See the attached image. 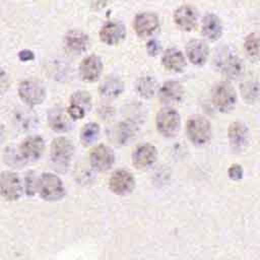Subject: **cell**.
Masks as SVG:
<instances>
[{
	"instance_id": "6da1fadb",
	"label": "cell",
	"mask_w": 260,
	"mask_h": 260,
	"mask_svg": "<svg viewBox=\"0 0 260 260\" xmlns=\"http://www.w3.org/2000/svg\"><path fill=\"white\" fill-rule=\"evenodd\" d=\"M74 154V145L71 140L66 137H57L51 143L50 159L53 169L59 173L64 174L68 170Z\"/></svg>"
},
{
	"instance_id": "7a4b0ae2",
	"label": "cell",
	"mask_w": 260,
	"mask_h": 260,
	"mask_svg": "<svg viewBox=\"0 0 260 260\" xmlns=\"http://www.w3.org/2000/svg\"><path fill=\"white\" fill-rule=\"evenodd\" d=\"M65 187L62 180L54 173H44L39 177L38 194L48 202H56L65 196Z\"/></svg>"
},
{
	"instance_id": "3957f363",
	"label": "cell",
	"mask_w": 260,
	"mask_h": 260,
	"mask_svg": "<svg viewBox=\"0 0 260 260\" xmlns=\"http://www.w3.org/2000/svg\"><path fill=\"white\" fill-rule=\"evenodd\" d=\"M18 95L26 106H38L46 99V88L39 79L27 78L19 83Z\"/></svg>"
},
{
	"instance_id": "277c9868",
	"label": "cell",
	"mask_w": 260,
	"mask_h": 260,
	"mask_svg": "<svg viewBox=\"0 0 260 260\" xmlns=\"http://www.w3.org/2000/svg\"><path fill=\"white\" fill-rule=\"evenodd\" d=\"M155 124L157 131L162 136L167 138L174 137L180 129V115L175 109L165 107L157 112Z\"/></svg>"
},
{
	"instance_id": "5b68a950",
	"label": "cell",
	"mask_w": 260,
	"mask_h": 260,
	"mask_svg": "<svg viewBox=\"0 0 260 260\" xmlns=\"http://www.w3.org/2000/svg\"><path fill=\"white\" fill-rule=\"evenodd\" d=\"M24 192L23 185L17 173L4 171L0 173V196L7 201H16Z\"/></svg>"
},
{
	"instance_id": "8992f818",
	"label": "cell",
	"mask_w": 260,
	"mask_h": 260,
	"mask_svg": "<svg viewBox=\"0 0 260 260\" xmlns=\"http://www.w3.org/2000/svg\"><path fill=\"white\" fill-rule=\"evenodd\" d=\"M186 134L195 145H204L211 138V125L204 117H193L187 121Z\"/></svg>"
},
{
	"instance_id": "52a82bcc",
	"label": "cell",
	"mask_w": 260,
	"mask_h": 260,
	"mask_svg": "<svg viewBox=\"0 0 260 260\" xmlns=\"http://www.w3.org/2000/svg\"><path fill=\"white\" fill-rule=\"evenodd\" d=\"M211 100L216 110L226 113L235 108L237 103V93L231 83L220 82L213 88Z\"/></svg>"
},
{
	"instance_id": "ba28073f",
	"label": "cell",
	"mask_w": 260,
	"mask_h": 260,
	"mask_svg": "<svg viewBox=\"0 0 260 260\" xmlns=\"http://www.w3.org/2000/svg\"><path fill=\"white\" fill-rule=\"evenodd\" d=\"M136 185L133 174L126 169H117L109 179L110 190L118 196H127L134 190Z\"/></svg>"
},
{
	"instance_id": "9c48e42d",
	"label": "cell",
	"mask_w": 260,
	"mask_h": 260,
	"mask_svg": "<svg viewBox=\"0 0 260 260\" xmlns=\"http://www.w3.org/2000/svg\"><path fill=\"white\" fill-rule=\"evenodd\" d=\"M45 151V141L40 135H30L22 140L18 146V152L22 160L34 162L41 158Z\"/></svg>"
},
{
	"instance_id": "30bf717a",
	"label": "cell",
	"mask_w": 260,
	"mask_h": 260,
	"mask_svg": "<svg viewBox=\"0 0 260 260\" xmlns=\"http://www.w3.org/2000/svg\"><path fill=\"white\" fill-rule=\"evenodd\" d=\"M89 162L93 170L98 172H107L115 162V153L110 146L106 144H98L93 146L89 152Z\"/></svg>"
},
{
	"instance_id": "8fae6325",
	"label": "cell",
	"mask_w": 260,
	"mask_h": 260,
	"mask_svg": "<svg viewBox=\"0 0 260 260\" xmlns=\"http://www.w3.org/2000/svg\"><path fill=\"white\" fill-rule=\"evenodd\" d=\"M226 49L222 50L219 55L216 56V65L228 77L237 78L244 70L243 63L237 54Z\"/></svg>"
},
{
	"instance_id": "7c38bea8",
	"label": "cell",
	"mask_w": 260,
	"mask_h": 260,
	"mask_svg": "<svg viewBox=\"0 0 260 260\" xmlns=\"http://www.w3.org/2000/svg\"><path fill=\"white\" fill-rule=\"evenodd\" d=\"M157 159V150L151 143H141L132 152L131 160L135 169L144 171L154 165Z\"/></svg>"
},
{
	"instance_id": "4fadbf2b",
	"label": "cell",
	"mask_w": 260,
	"mask_h": 260,
	"mask_svg": "<svg viewBox=\"0 0 260 260\" xmlns=\"http://www.w3.org/2000/svg\"><path fill=\"white\" fill-rule=\"evenodd\" d=\"M91 95L85 90H78L71 94L67 113L72 120H80L90 111Z\"/></svg>"
},
{
	"instance_id": "5bb4252c",
	"label": "cell",
	"mask_w": 260,
	"mask_h": 260,
	"mask_svg": "<svg viewBox=\"0 0 260 260\" xmlns=\"http://www.w3.org/2000/svg\"><path fill=\"white\" fill-rule=\"evenodd\" d=\"M228 136L230 145L235 152H242L246 149L249 141V131L243 122H233L229 127Z\"/></svg>"
},
{
	"instance_id": "9a60e30c",
	"label": "cell",
	"mask_w": 260,
	"mask_h": 260,
	"mask_svg": "<svg viewBox=\"0 0 260 260\" xmlns=\"http://www.w3.org/2000/svg\"><path fill=\"white\" fill-rule=\"evenodd\" d=\"M103 72L102 59L94 54L85 57L79 65V75L83 81L94 82Z\"/></svg>"
},
{
	"instance_id": "2e32d148",
	"label": "cell",
	"mask_w": 260,
	"mask_h": 260,
	"mask_svg": "<svg viewBox=\"0 0 260 260\" xmlns=\"http://www.w3.org/2000/svg\"><path fill=\"white\" fill-rule=\"evenodd\" d=\"M100 40L110 46L117 45L126 37V27L120 21H108L100 29Z\"/></svg>"
},
{
	"instance_id": "e0dca14e",
	"label": "cell",
	"mask_w": 260,
	"mask_h": 260,
	"mask_svg": "<svg viewBox=\"0 0 260 260\" xmlns=\"http://www.w3.org/2000/svg\"><path fill=\"white\" fill-rule=\"evenodd\" d=\"M158 17L153 12H141L134 18L133 27L135 32L141 37H148L152 35L158 27Z\"/></svg>"
},
{
	"instance_id": "ac0fdd59",
	"label": "cell",
	"mask_w": 260,
	"mask_h": 260,
	"mask_svg": "<svg viewBox=\"0 0 260 260\" xmlns=\"http://www.w3.org/2000/svg\"><path fill=\"white\" fill-rule=\"evenodd\" d=\"M197 11L191 5H182L174 13V21L179 28L190 31L197 26Z\"/></svg>"
},
{
	"instance_id": "d6986e66",
	"label": "cell",
	"mask_w": 260,
	"mask_h": 260,
	"mask_svg": "<svg viewBox=\"0 0 260 260\" xmlns=\"http://www.w3.org/2000/svg\"><path fill=\"white\" fill-rule=\"evenodd\" d=\"M184 95V88L181 83L175 80L166 81L158 89V99L165 105L179 103Z\"/></svg>"
},
{
	"instance_id": "ffe728a7",
	"label": "cell",
	"mask_w": 260,
	"mask_h": 260,
	"mask_svg": "<svg viewBox=\"0 0 260 260\" xmlns=\"http://www.w3.org/2000/svg\"><path fill=\"white\" fill-rule=\"evenodd\" d=\"M186 55L188 60L197 66L203 65L209 55V48L204 41L201 40H191L186 45Z\"/></svg>"
},
{
	"instance_id": "44dd1931",
	"label": "cell",
	"mask_w": 260,
	"mask_h": 260,
	"mask_svg": "<svg viewBox=\"0 0 260 260\" xmlns=\"http://www.w3.org/2000/svg\"><path fill=\"white\" fill-rule=\"evenodd\" d=\"M69 115L62 107L56 106L48 112V123L50 128L58 133L67 132L71 127Z\"/></svg>"
},
{
	"instance_id": "7402d4cb",
	"label": "cell",
	"mask_w": 260,
	"mask_h": 260,
	"mask_svg": "<svg viewBox=\"0 0 260 260\" xmlns=\"http://www.w3.org/2000/svg\"><path fill=\"white\" fill-rule=\"evenodd\" d=\"M64 44L66 49L71 53L80 54L87 50L89 46V38L82 30L71 29L65 35Z\"/></svg>"
},
{
	"instance_id": "603a6c76",
	"label": "cell",
	"mask_w": 260,
	"mask_h": 260,
	"mask_svg": "<svg viewBox=\"0 0 260 260\" xmlns=\"http://www.w3.org/2000/svg\"><path fill=\"white\" fill-rule=\"evenodd\" d=\"M201 30L206 39L210 41L218 40L222 35V24L218 16L214 13L205 14L202 19Z\"/></svg>"
},
{
	"instance_id": "cb8c5ba5",
	"label": "cell",
	"mask_w": 260,
	"mask_h": 260,
	"mask_svg": "<svg viewBox=\"0 0 260 260\" xmlns=\"http://www.w3.org/2000/svg\"><path fill=\"white\" fill-rule=\"evenodd\" d=\"M161 63L164 67L169 71L181 72L186 66V59L180 50L176 48H170L164 53Z\"/></svg>"
},
{
	"instance_id": "d4e9b609",
	"label": "cell",
	"mask_w": 260,
	"mask_h": 260,
	"mask_svg": "<svg viewBox=\"0 0 260 260\" xmlns=\"http://www.w3.org/2000/svg\"><path fill=\"white\" fill-rule=\"evenodd\" d=\"M124 90L123 81L116 76H107L99 86V92L106 99H115Z\"/></svg>"
},
{
	"instance_id": "484cf974",
	"label": "cell",
	"mask_w": 260,
	"mask_h": 260,
	"mask_svg": "<svg viewBox=\"0 0 260 260\" xmlns=\"http://www.w3.org/2000/svg\"><path fill=\"white\" fill-rule=\"evenodd\" d=\"M100 135V126L96 123L90 122L83 125L80 130V142L83 146H91L98 140Z\"/></svg>"
},
{
	"instance_id": "4316f807",
	"label": "cell",
	"mask_w": 260,
	"mask_h": 260,
	"mask_svg": "<svg viewBox=\"0 0 260 260\" xmlns=\"http://www.w3.org/2000/svg\"><path fill=\"white\" fill-rule=\"evenodd\" d=\"M135 87L140 96L144 99H151L155 93L157 84L153 77L143 76L137 79Z\"/></svg>"
},
{
	"instance_id": "83f0119b",
	"label": "cell",
	"mask_w": 260,
	"mask_h": 260,
	"mask_svg": "<svg viewBox=\"0 0 260 260\" xmlns=\"http://www.w3.org/2000/svg\"><path fill=\"white\" fill-rule=\"evenodd\" d=\"M136 131H137L136 124L132 120L122 121L119 124L118 130H117V141L120 144L127 143L135 135Z\"/></svg>"
},
{
	"instance_id": "f1b7e54d",
	"label": "cell",
	"mask_w": 260,
	"mask_h": 260,
	"mask_svg": "<svg viewBox=\"0 0 260 260\" xmlns=\"http://www.w3.org/2000/svg\"><path fill=\"white\" fill-rule=\"evenodd\" d=\"M244 48L250 57H260V34L251 32L244 41Z\"/></svg>"
},
{
	"instance_id": "f546056e",
	"label": "cell",
	"mask_w": 260,
	"mask_h": 260,
	"mask_svg": "<svg viewBox=\"0 0 260 260\" xmlns=\"http://www.w3.org/2000/svg\"><path fill=\"white\" fill-rule=\"evenodd\" d=\"M38 181L39 177L34 171H29L25 174L23 189L27 196H34L36 193H38Z\"/></svg>"
},
{
	"instance_id": "4dcf8cb0",
	"label": "cell",
	"mask_w": 260,
	"mask_h": 260,
	"mask_svg": "<svg viewBox=\"0 0 260 260\" xmlns=\"http://www.w3.org/2000/svg\"><path fill=\"white\" fill-rule=\"evenodd\" d=\"M5 161L8 166L13 167V168H20L25 165V162L22 160V158L19 155L18 149H15L11 146L6 148Z\"/></svg>"
},
{
	"instance_id": "1f68e13d",
	"label": "cell",
	"mask_w": 260,
	"mask_h": 260,
	"mask_svg": "<svg viewBox=\"0 0 260 260\" xmlns=\"http://www.w3.org/2000/svg\"><path fill=\"white\" fill-rule=\"evenodd\" d=\"M9 77L5 70L0 67V94H3L9 88Z\"/></svg>"
},
{
	"instance_id": "d6a6232c",
	"label": "cell",
	"mask_w": 260,
	"mask_h": 260,
	"mask_svg": "<svg viewBox=\"0 0 260 260\" xmlns=\"http://www.w3.org/2000/svg\"><path fill=\"white\" fill-rule=\"evenodd\" d=\"M229 176L232 180H241L243 176V169L239 165H232L229 169Z\"/></svg>"
},
{
	"instance_id": "836d02e7",
	"label": "cell",
	"mask_w": 260,
	"mask_h": 260,
	"mask_svg": "<svg viewBox=\"0 0 260 260\" xmlns=\"http://www.w3.org/2000/svg\"><path fill=\"white\" fill-rule=\"evenodd\" d=\"M146 50L148 55L154 57L160 52V45L156 40H150L146 44Z\"/></svg>"
},
{
	"instance_id": "e575fe53",
	"label": "cell",
	"mask_w": 260,
	"mask_h": 260,
	"mask_svg": "<svg viewBox=\"0 0 260 260\" xmlns=\"http://www.w3.org/2000/svg\"><path fill=\"white\" fill-rule=\"evenodd\" d=\"M18 56H19V59H20L21 61H29V60H32V59L35 58L34 53H32L31 51H29V50H23V51H21V52L18 54Z\"/></svg>"
},
{
	"instance_id": "d590c367",
	"label": "cell",
	"mask_w": 260,
	"mask_h": 260,
	"mask_svg": "<svg viewBox=\"0 0 260 260\" xmlns=\"http://www.w3.org/2000/svg\"><path fill=\"white\" fill-rule=\"evenodd\" d=\"M2 129H3V128H2V126L0 125V140H1V136H2Z\"/></svg>"
}]
</instances>
